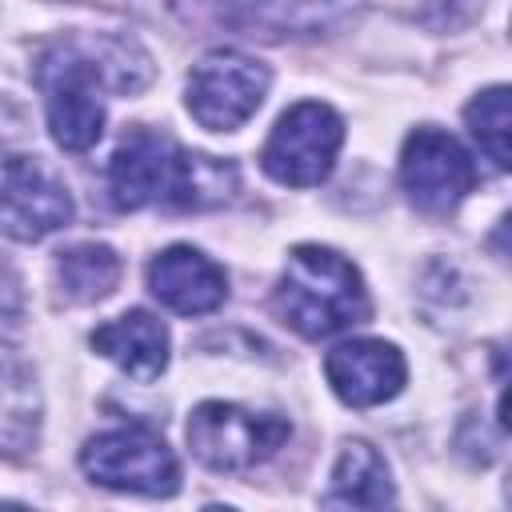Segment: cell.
<instances>
[{
    "label": "cell",
    "instance_id": "cell-1",
    "mask_svg": "<svg viewBox=\"0 0 512 512\" xmlns=\"http://www.w3.org/2000/svg\"><path fill=\"white\" fill-rule=\"evenodd\" d=\"M232 192L236 164L188 152L152 128H132L108 160V196L120 212H136L148 204L208 208L224 204Z\"/></svg>",
    "mask_w": 512,
    "mask_h": 512
},
{
    "label": "cell",
    "instance_id": "cell-2",
    "mask_svg": "<svg viewBox=\"0 0 512 512\" xmlns=\"http://www.w3.org/2000/svg\"><path fill=\"white\" fill-rule=\"evenodd\" d=\"M276 316L304 340H328L368 320V292L352 260L332 248L300 244L272 288Z\"/></svg>",
    "mask_w": 512,
    "mask_h": 512
},
{
    "label": "cell",
    "instance_id": "cell-3",
    "mask_svg": "<svg viewBox=\"0 0 512 512\" xmlns=\"http://www.w3.org/2000/svg\"><path fill=\"white\" fill-rule=\"evenodd\" d=\"M116 68L100 48L92 52L88 44L76 40H60L40 56L36 80L44 88V112H48V128L52 140L64 152H88L100 132H104V100H100V84H112Z\"/></svg>",
    "mask_w": 512,
    "mask_h": 512
},
{
    "label": "cell",
    "instance_id": "cell-4",
    "mask_svg": "<svg viewBox=\"0 0 512 512\" xmlns=\"http://www.w3.org/2000/svg\"><path fill=\"white\" fill-rule=\"evenodd\" d=\"M292 424L276 412H252L228 400H204L188 416V448L212 472H248L276 456Z\"/></svg>",
    "mask_w": 512,
    "mask_h": 512
},
{
    "label": "cell",
    "instance_id": "cell-5",
    "mask_svg": "<svg viewBox=\"0 0 512 512\" xmlns=\"http://www.w3.org/2000/svg\"><path fill=\"white\" fill-rule=\"evenodd\" d=\"M80 468L92 484H104L112 492L172 496L180 488V464L172 448L140 424L96 432L80 448Z\"/></svg>",
    "mask_w": 512,
    "mask_h": 512
},
{
    "label": "cell",
    "instance_id": "cell-6",
    "mask_svg": "<svg viewBox=\"0 0 512 512\" xmlns=\"http://www.w3.org/2000/svg\"><path fill=\"white\" fill-rule=\"evenodd\" d=\"M272 84L268 64L256 56H244L236 48H216L200 56V64L188 72L184 104L192 120L208 132H236L244 120L256 116Z\"/></svg>",
    "mask_w": 512,
    "mask_h": 512
},
{
    "label": "cell",
    "instance_id": "cell-7",
    "mask_svg": "<svg viewBox=\"0 0 512 512\" xmlns=\"http://www.w3.org/2000/svg\"><path fill=\"white\" fill-rule=\"evenodd\" d=\"M340 144H344L340 112L320 100H300L276 120L272 136L264 140L260 164L276 184L312 188V184L328 180Z\"/></svg>",
    "mask_w": 512,
    "mask_h": 512
},
{
    "label": "cell",
    "instance_id": "cell-8",
    "mask_svg": "<svg viewBox=\"0 0 512 512\" xmlns=\"http://www.w3.org/2000/svg\"><path fill=\"white\" fill-rule=\"evenodd\" d=\"M400 184L408 192V200L428 212V216H444L452 212L476 184V164L468 156V148L448 136L444 128H416L404 140L400 152Z\"/></svg>",
    "mask_w": 512,
    "mask_h": 512
},
{
    "label": "cell",
    "instance_id": "cell-9",
    "mask_svg": "<svg viewBox=\"0 0 512 512\" xmlns=\"http://www.w3.org/2000/svg\"><path fill=\"white\" fill-rule=\"evenodd\" d=\"M72 220V192L36 156H8L0 164V232L32 244Z\"/></svg>",
    "mask_w": 512,
    "mask_h": 512
},
{
    "label": "cell",
    "instance_id": "cell-10",
    "mask_svg": "<svg viewBox=\"0 0 512 512\" xmlns=\"http://www.w3.org/2000/svg\"><path fill=\"white\" fill-rule=\"evenodd\" d=\"M324 376L332 392L348 408H376L392 396H400L408 380V364L396 344L384 340H344L328 352Z\"/></svg>",
    "mask_w": 512,
    "mask_h": 512
},
{
    "label": "cell",
    "instance_id": "cell-11",
    "mask_svg": "<svg viewBox=\"0 0 512 512\" xmlns=\"http://www.w3.org/2000/svg\"><path fill=\"white\" fill-rule=\"evenodd\" d=\"M148 288L168 312H180V316H208L228 300L224 268L188 244H172L160 256H152Z\"/></svg>",
    "mask_w": 512,
    "mask_h": 512
},
{
    "label": "cell",
    "instance_id": "cell-12",
    "mask_svg": "<svg viewBox=\"0 0 512 512\" xmlns=\"http://www.w3.org/2000/svg\"><path fill=\"white\" fill-rule=\"evenodd\" d=\"M92 348L136 384H152L168 368V328L144 308H132L92 332Z\"/></svg>",
    "mask_w": 512,
    "mask_h": 512
},
{
    "label": "cell",
    "instance_id": "cell-13",
    "mask_svg": "<svg viewBox=\"0 0 512 512\" xmlns=\"http://www.w3.org/2000/svg\"><path fill=\"white\" fill-rule=\"evenodd\" d=\"M392 476L384 456L368 444V440H348L336 456L332 468V488L324 496V504H344V508H384L392 504Z\"/></svg>",
    "mask_w": 512,
    "mask_h": 512
},
{
    "label": "cell",
    "instance_id": "cell-14",
    "mask_svg": "<svg viewBox=\"0 0 512 512\" xmlns=\"http://www.w3.org/2000/svg\"><path fill=\"white\" fill-rule=\"evenodd\" d=\"M244 24L276 28V32H320L348 20L360 0H220Z\"/></svg>",
    "mask_w": 512,
    "mask_h": 512
},
{
    "label": "cell",
    "instance_id": "cell-15",
    "mask_svg": "<svg viewBox=\"0 0 512 512\" xmlns=\"http://www.w3.org/2000/svg\"><path fill=\"white\" fill-rule=\"evenodd\" d=\"M120 280V256L108 244H76L56 256V284L68 304H96Z\"/></svg>",
    "mask_w": 512,
    "mask_h": 512
},
{
    "label": "cell",
    "instance_id": "cell-16",
    "mask_svg": "<svg viewBox=\"0 0 512 512\" xmlns=\"http://www.w3.org/2000/svg\"><path fill=\"white\" fill-rule=\"evenodd\" d=\"M36 388L20 364H0V448L24 452L36 440Z\"/></svg>",
    "mask_w": 512,
    "mask_h": 512
},
{
    "label": "cell",
    "instance_id": "cell-17",
    "mask_svg": "<svg viewBox=\"0 0 512 512\" xmlns=\"http://www.w3.org/2000/svg\"><path fill=\"white\" fill-rule=\"evenodd\" d=\"M464 120H468V132L476 136V144L488 152V160L504 172L508 164H512V156H508V124H512V116H508V88L504 84H496V88H488V92H480L468 108H464Z\"/></svg>",
    "mask_w": 512,
    "mask_h": 512
}]
</instances>
